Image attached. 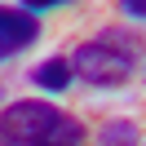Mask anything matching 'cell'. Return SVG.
<instances>
[{
    "label": "cell",
    "instance_id": "6da1fadb",
    "mask_svg": "<svg viewBox=\"0 0 146 146\" xmlns=\"http://www.w3.org/2000/svg\"><path fill=\"white\" fill-rule=\"evenodd\" d=\"M0 137L13 146H40V142H62V146H84V124L66 115L62 106L40 98H18L0 111Z\"/></svg>",
    "mask_w": 146,
    "mask_h": 146
},
{
    "label": "cell",
    "instance_id": "7a4b0ae2",
    "mask_svg": "<svg viewBox=\"0 0 146 146\" xmlns=\"http://www.w3.org/2000/svg\"><path fill=\"white\" fill-rule=\"evenodd\" d=\"M133 71H137V62L119 58L102 40H89V44H80L71 53V75L84 80V84H93V89H124L133 80Z\"/></svg>",
    "mask_w": 146,
    "mask_h": 146
},
{
    "label": "cell",
    "instance_id": "3957f363",
    "mask_svg": "<svg viewBox=\"0 0 146 146\" xmlns=\"http://www.w3.org/2000/svg\"><path fill=\"white\" fill-rule=\"evenodd\" d=\"M40 40V18L22 5H0V58H13Z\"/></svg>",
    "mask_w": 146,
    "mask_h": 146
},
{
    "label": "cell",
    "instance_id": "277c9868",
    "mask_svg": "<svg viewBox=\"0 0 146 146\" xmlns=\"http://www.w3.org/2000/svg\"><path fill=\"white\" fill-rule=\"evenodd\" d=\"M98 40L106 49H115L119 58H128V62H146V40L137 36V31H128V27H102Z\"/></svg>",
    "mask_w": 146,
    "mask_h": 146
},
{
    "label": "cell",
    "instance_id": "5b68a950",
    "mask_svg": "<svg viewBox=\"0 0 146 146\" xmlns=\"http://www.w3.org/2000/svg\"><path fill=\"white\" fill-rule=\"evenodd\" d=\"M31 84L36 89H49V93H62L71 89V58H49L31 71Z\"/></svg>",
    "mask_w": 146,
    "mask_h": 146
},
{
    "label": "cell",
    "instance_id": "8992f818",
    "mask_svg": "<svg viewBox=\"0 0 146 146\" xmlns=\"http://www.w3.org/2000/svg\"><path fill=\"white\" fill-rule=\"evenodd\" d=\"M93 146H142V128L133 119H106L93 133Z\"/></svg>",
    "mask_w": 146,
    "mask_h": 146
},
{
    "label": "cell",
    "instance_id": "52a82bcc",
    "mask_svg": "<svg viewBox=\"0 0 146 146\" xmlns=\"http://www.w3.org/2000/svg\"><path fill=\"white\" fill-rule=\"evenodd\" d=\"M18 5H22L27 13H36V18H40V13H49V9H62V5H75V0H18Z\"/></svg>",
    "mask_w": 146,
    "mask_h": 146
},
{
    "label": "cell",
    "instance_id": "ba28073f",
    "mask_svg": "<svg viewBox=\"0 0 146 146\" xmlns=\"http://www.w3.org/2000/svg\"><path fill=\"white\" fill-rule=\"evenodd\" d=\"M119 9H124V18L146 22V0H119Z\"/></svg>",
    "mask_w": 146,
    "mask_h": 146
},
{
    "label": "cell",
    "instance_id": "9c48e42d",
    "mask_svg": "<svg viewBox=\"0 0 146 146\" xmlns=\"http://www.w3.org/2000/svg\"><path fill=\"white\" fill-rule=\"evenodd\" d=\"M0 146H13V142H5V137H0Z\"/></svg>",
    "mask_w": 146,
    "mask_h": 146
},
{
    "label": "cell",
    "instance_id": "30bf717a",
    "mask_svg": "<svg viewBox=\"0 0 146 146\" xmlns=\"http://www.w3.org/2000/svg\"><path fill=\"white\" fill-rule=\"evenodd\" d=\"M0 102H5V89H0Z\"/></svg>",
    "mask_w": 146,
    "mask_h": 146
}]
</instances>
